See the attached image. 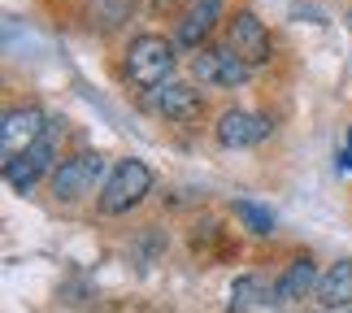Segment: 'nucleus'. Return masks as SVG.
<instances>
[{
  "mask_svg": "<svg viewBox=\"0 0 352 313\" xmlns=\"http://www.w3.org/2000/svg\"><path fill=\"white\" fill-rule=\"evenodd\" d=\"M174 74V44L166 35H135L126 48V78L140 87H161Z\"/></svg>",
  "mask_w": 352,
  "mask_h": 313,
  "instance_id": "f257e3e1",
  "label": "nucleus"
},
{
  "mask_svg": "<svg viewBox=\"0 0 352 313\" xmlns=\"http://www.w3.org/2000/svg\"><path fill=\"white\" fill-rule=\"evenodd\" d=\"M148 192H153V170L144 161L126 157L109 170V179L100 187V213H131Z\"/></svg>",
  "mask_w": 352,
  "mask_h": 313,
  "instance_id": "f03ea898",
  "label": "nucleus"
},
{
  "mask_svg": "<svg viewBox=\"0 0 352 313\" xmlns=\"http://www.w3.org/2000/svg\"><path fill=\"white\" fill-rule=\"evenodd\" d=\"M61 131H65L61 118H48V131L39 135V140L26 148L18 161H9V166H5V179H9L13 192H31L48 170H57L52 161H57V148H61Z\"/></svg>",
  "mask_w": 352,
  "mask_h": 313,
  "instance_id": "7ed1b4c3",
  "label": "nucleus"
},
{
  "mask_svg": "<svg viewBox=\"0 0 352 313\" xmlns=\"http://www.w3.org/2000/svg\"><path fill=\"white\" fill-rule=\"evenodd\" d=\"M104 179V157L100 153H78L70 161H61L57 170H52V196L61 200V205H74V200H83L87 192H96Z\"/></svg>",
  "mask_w": 352,
  "mask_h": 313,
  "instance_id": "20e7f679",
  "label": "nucleus"
},
{
  "mask_svg": "<svg viewBox=\"0 0 352 313\" xmlns=\"http://www.w3.org/2000/svg\"><path fill=\"white\" fill-rule=\"evenodd\" d=\"M44 131H48V114H44V109H35V105L9 109V114L0 118V161H5V166L18 161Z\"/></svg>",
  "mask_w": 352,
  "mask_h": 313,
  "instance_id": "39448f33",
  "label": "nucleus"
},
{
  "mask_svg": "<svg viewBox=\"0 0 352 313\" xmlns=\"http://www.w3.org/2000/svg\"><path fill=\"white\" fill-rule=\"evenodd\" d=\"M226 48H231L243 65H265L270 52H274V48H270L265 22L256 18L252 9H239L235 18H231V26H226Z\"/></svg>",
  "mask_w": 352,
  "mask_h": 313,
  "instance_id": "423d86ee",
  "label": "nucleus"
},
{
  "mask_svg": "<svg viewBox=\"0 0 352 313\" xmlns=\"http://www.w3.org/2000/svg\"><path fill=\"white\" fill-rule=\"evenodd\" d=\"M192 74L205 87H243L252 74V65H243L231 48H200L192 57Z\"/></svg>",
  "mask_w": 352,
  "mask_h": 313,
  "instance_id": "0eeeda50",
  "label": "nucleus"
},
{
  "mask_svg": "<svg viewBox=\"0 0 352 313\" xmlns=\"http://www.w3.org/2000/svg\"><path fill=\"white\" fill-rule=\"evenodd\" d=\"M148 109L170 122H196L200 109H205V100H200V91L192 83H183V78H170V83H161L148 91Z\"/></svg>",
  "mask_w": 352,
  "mask_h": 313,
  "instance_id": "6e6552de",
  "label": "nucleus"
},
{
  "mask_svg": "<svg viewBox=\"0 0 352 313\" xmlns=\"http://www.w3.org/2000/svg\"><path fill=\"white\" fill-rule=\"evenodd\" d=\"M213 131H218L222 148H252V144H261L265 135L274 131V122L261 118V114H252V109H226Z\"/></svg>",
  "mask_w": 352,
  "mask_h": 313,
  "instance_id": "1a4fd4ad",
  "label": "nucleus"
},
{
  "mask_svg": "<svg viewBox=\"0 0 352 313\" xmlns=\"http://www.w3.org/2000/svg\"><path fill=\"white\" fill-rule=\"evenodd\" d=\"M218 18H222V0H192V5L183 9L179 26H174V44L200 48V44H205V35L218 26Z\"/></svg>",
  "mask_w": 352,
  "mask_h": 313,
  "instance_id": "9d476101",
  "label": "nucleus"
},
{
  "mask_svg": "<svg viewBox=\"0 0 352 313\" xmlns=\"http://www.w3.org/2000/svg\"><path fill=\"white\" fill-rule=\"evenodd\" d=\"M274 305H283L274 279H265V274H239L231 283V309L235 313H265V309H274Z\"/></svg>",
  "mask_w": 352,
  "mask_h": 313,
  "instance_id": "9b49d317",
  "label": "nucleus"
},
{
  "mask_svg": "<svg viewBox=\"0 0 352 313\" xmlns=\"http://www.w3.org/2000/svg\"><path fill=\"white\" fill-rule=\"evenodd\" d=\"M314 296L327 309H340V313L352 309V261H348V257H340V261H335L327 274L318 279V292Z\"/></svg>",
  "mask_w": 352,
  "mask_h": 313,
  "instance_id": "f8f14e48",
  "label": "nucleus"
},
{
  "mask_svg": "<svg viewBox=\"0 0 352 313\" xmlns=\"http://www.w3.org/2000/svg\"><path fill=\"white\" fill-rule=\"evenodd\" d=\"M318 279H322L318 266L309 261V257H296V261L274 279V283H278V301H300V296L318 292Z\"/></svg>",
  "mask_w": 352,
  "mask_h": 313,
  "instance_id": "ddd939ff",
  "label": "nucleus"
},
{
  "mask_svg": "<svg viewBox=\"0 0 352 313\" xmlns=\"http://www.w3.org/2000/svg\"><path fill=\"white\" fill-rule=\"evenodd\" d=\"M235 217L252 230V235H270V230H274V213L265 205H256V200H235Z\"/></svg>",
  "mask_w": 352,
  "mask_h": 313,
  "instance_id": "4468645a",
  "label": "nucleus"
},
{
  "mask_svg": "<svg viewBox=\"0 0 352 313\" xmlns=\"http://www.w3.org/2000/svg\"><path fill=\"white\" fill-rule=\"evenodd\" d=\"M122 18H126V0H91V26L113 31Z\"/></svg>",
  "mask_w": 352,
  "mask_h": 313,
  "instance_id": "2eb2a0df",
  "label": "nucleus"
},
{
  "mask_svg": "<svg viewBox=\"0 0 352 313\" xmlns=\"http://www.w3.org/2000/svg\"><path fill=\"white\" fill-rule=\"evenodd\" d=\"M340 170H352V131H348V148L340 153Z\"/></svg>",
  "mask_w": 352,
  "mask_h": 313,
  "instance_id": "dca6fc26",
  "label": "nucleus"
}]
</instances>
